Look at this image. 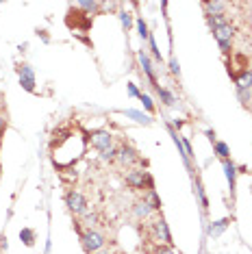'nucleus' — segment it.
Instances as JSON below:
<instances>
[{
	"label": "nucleus",
	"instance_id": "15",
	"mask_svg": "<svg viewBox=\"0 0 252 254\" xmlns=\"http://www.w3.org/2000/svg\"><path fill=\"white\" fill-rule=\"evenodd\" d=\"M139 61H141V65H144V72L148 74V78H150V80H152V83H154V72H152L150 59H148V55L144 53V50H141V53H139Z\"/></svg>",
	"mask_w": 252,
	"mask_h": 254
},
{
	"label": "nucleus",
	"instance_id": "9",
	"mask_svg": "<svg viewBox=\"0 0 252 254\" xmlns=\"http://www.w3.org/2000/svg\"><path fill=\"white\" fill-rule=\"evenodd\" d=\"M235 85H237V89H250L252 87V72L244 70L242 74H235Z\"/></svg>",
	"mask_w": 252,
	"mask_h": 254
},
{
	"label": "nucleus",
	"instance_id": "2",
	"mask_svg": "<svg viewBox=\"0 0 252 254\" xmlns=\"http://www.w3.org/2000/svg\"><path fill=\"white\" fill-rule=\"evenodd\" d=\"M81 239H83L85 250H87L89 254H96L98 250L105 248V237H102L98 230H85V233L81 235Z\"/></svg>",
	"mask_w": 252,
	"mask_h": 254
},
{
	"label": "nucleus",
	"instance_id": "16",
	"mask_svg": "<svg viewBox=\"0 0 252 254\" xmlns=\"http://www.w3.org/2000/svg\"><path fill=\"white\" fill-rule=\"evenodd\" d=\"M124 115H126V118H133L135 122H141V124H150V122H152V120L148 118V115L139 113V111H133V109H128V111H124Z\"/></svg>",
	"mask_w": 252,
	"mask_h": 254
},
{
	"label": "nucleus",
	"instance_id": "25",
	"mask_svg": "<svg viewBox=\"0 0 252 254\" xmlns=\"http://www.w3.org/2000/svg\"><path fill=\"white\" fill-rule=\"evenodd\" d=\"M78 7L85 9V11H96V9L100 7V4H98V2H78Z\"/></svg>",
	"mask_w": 252,
	"mask_h": 254
},
{
	"label": "nucleus",
	"instance_id": "18",
	"mask_svg": "<svg viewBox=\"0 0 252 254\" xmlns=\"http://www.w3.org/2000/svg\"><path fill=\"white\" fill-rule=\"evenodd\" d=\"M20 239L24 241L26 246H33V244H35V233H33L31 228H22L20 230Z\"/></svg>",
	"mask_w": 252,
	"mask_h": 254
},
{
	"label": "nucleus",
	"instance_id": "20",
	"mask_svg": "<svg viewBox=\"0 0 252 254\" xmlns=\"http://www.w3.org/2000/svg\"><path fill=\"white\" fill-rule=\"evenodd\" d=\"M215 152H217V157L224 159V161L228 159V154H231V152H228V146L224 141H215Z\"/></svg>",
	"mask_w": 252,
	"mask_h": 254
},
{
	"label": "nucleus",
	"instance_id": "33",
	"mask_svg": "<svg viewBox=\"0 0 252 254\" xmlns=\"http://www.w3.org/2000/svg\"><path fill=\"white\" fill-rule=\"evenodd\" d=\"M0 109H2V100H0Z\"/></svg>",
	"mask_w": 252,
	"mask_h": 254
},
{
	"label": "nucleus",
	"instance_id": "4",
	"mask_svg": "<svg viewBox=\"0 0 252 254\" xmlns=\"http://www.w3.org/2000/svg\"><path fill=\"white\" fill-rule=\"evenodd\" d=\"M65 204L70 206L72 213H76V215H83L85 211H87V200L83 198L78 191H70L65 195Z\"/></svg>",
	"mask_w": 252,
	"mask_h": 254
},
{
	"label": "nucleus",
	"instance_id": "30",
	"mask_svg": "<svg viewBox=\"0 0 252 254\" xmlns=\"http://www.w3.org/2000/svg\"><path fill=\"white\" fill-rule=\"evenodd\" d=\"M128 94H130V96H141V94H139V89H137L133 83H128Z\"/></svg>",
	"mask_w": 252,
	"mask_h": 254
},
{
	"label": "nucleus",
	"instance_id": "23",
	"mask_svg": "<svg viewBox=\"0 0 252 254\" xmlns=\"http://www.w3.org/2000/svg\"><path fill=\"white\" fill-rule=\"evenodd\" d=\"M137 28H139V35H141V39H148L150 37V33H148V28H146V22L144 20H137Z\"/></svg>",
	"mask_w": 252,
	"mask_h": 254
},
{
	"label": "nucleus",
	"instance_id": "10",
	"mask_svg": "<svg viewBox=\"0 0 252 254\" xmlns=\"http://www.w3.org/2000/svg\"><path fill=\"white\" fill-rule=\"evenodd\" d=\"M144 202H146L148 206H150L152 211H159V209H161V200H159V195H157V191H154V189H148Z\"/></svg>",
	"mask_w": 252,
	"mask_h": 254
},
{
	"label": "nucleus",
	"instance_id": "28",
	"mask_svg": "<svg viewBox=\"0 0 252 254\" xmlns=\"http://www.w3.org/2000/svg\"><path fill=\"white\" fill-rule=\"evenodd\" d=\"M170 70H172V74H179V72H181L179 61H176V59H172V61H170Z\"/></svg>",
	"mask_w": 252,
	"mask_h": 254
},
{
	"label": "nucleus",
	"instance_id": "22",
	"mask_svg": "<svg viewBox=\"0 0 252 254\" xmlns=\"http://www.w3.org/2000/svg\"><path fill=\"white\" fill-rule=\"evenodd\" d=\"M224 170H226V178L228 183H231V189L235 187V165L228 163V161H224Z\"/></svg>",
	"mask_w": 252,
	"mask_h": 254
},
{
	"label": "nucleus",
	"instance_id": "3",
	"mask_svg": "<svg viewBox=\"0 0 252 254\" xmlns=\"http://www.w3.org/2000/svg\"><path fill=\"white\" fill-rule=\"evenodd\" d=\"M126 185L133 189H144V187H150L152 189V178L148 172L144 170H133L126 174Z\"/></svg>",
	"mask_w": 252,
	"mask_h": 254
},
{
	"label": "nucleus",
	"instance_id": "7",
	"mask_svg": "<svg viewBox=\"0 0 252 254\" xmlns=\"http://www.w3.org/2000/svg\"><path fill=\"white\" fill-rule=\"evenodd\" d=\"M20 83L26 91H35V74L28 65H20Z\"/></svg>",
	"mask_w": 252,
	"mask_h": 254
},
{
	"label": "nucleus",
	"instance_id": "21",
	"mask_svg": "<svg viewBox=\"0 0 252 254\" xmlns=\"http://www.w3.org/2000/svg\"><path fill=\"white\" fill-rule=\"evenodd\" d=\"M157 91H159V96L163 98V102H165V105H168V107L174 105V96H172L168 89H163V87H159V85H157Z\"/></svg>",
	"mask_w": 252,
	"mask_h": 254
},
{
	"label": "nucleus",
	"instance_id": "29",
	"mask_svg": "<svg viewBox=\"0 0 252 254\" xmlns=\"http://www.w3.org/2000/svg\"><path fill=\"white\" fill-rule=\"evenodd\" d=\"M157 254H176V252L172 250L170 246H163V248H159V250H157Z\"/></svg>",
	"mask_w": 252,
	"mask_h": 254
},
{
	"label": "nucleus",
	"instance_id": "14",
	"mask_svg": "<svg viewBox=\"0 0 252 254\" xmlns=\"http://www.w3.org/2000/svg\"><path fill=\"white\" fill-rule=\"evenodd\" d=\"M150 213H152V209L146 204V202H137V204H135V215H137V219H146Z\"/></svg>",
	"mask_w": 252,
	"mask_h": 254
},
{
	"label": "nucleus",
	"instance_id": "8",
	"mask_svg": "<svg viewBox=\"0 0 252 254\" xmlns=\"http://www.w3.org/2000/svg\"><path fill=\"white\" fill-rule=\"evenodd\" d=\"M118 161L122 165H133V163L139 161V157H137V152L130 146H122V148L118 150Z\"/></svg>",
	"mask_w": 252,
	"mask_h": 254
},
{
	"label": "nucleus",
	"instance_id": "19",
	"mask_svg": "<svg viewBox=\"0 0 252 254\" xmlns=\"http://www.w3.org/2000/svg\"><path fill=\"white\" fill-rule=\"evenodd\" d=\"M100 159L107 161V163L116 161V159H118V148H107V150H102V152H100Z\"/></svg>",
	"mask_w": 252,
	"mask_h": 254
},
{
	"label": "nucleus",
	"instance_id": "12",
	"mask_svg": "<svg viewBox=\"0 0 252 254\" xmlns=\"http://www.w3.org/2000/svg\"><path fill=\"white\" fill-rule=\"evenodd\" d=\"M202 7H204V11H207V15H220V13L226 11L224 2H204Z\"/></svg>",
	"mask_w": 252,
	"mask_h": 254
},
{
	"label": "nucleus",
	"instance_id": "27",
	"mask_svg": "<svg viewBox=\"0 0 252 254\" xmlns=\"http://www.w3.org/2000/svg\"><path fill=\"white\" fill-rule=\"evenodd\" d=\"M120 20H122L124 28H128V26H130V13H128V11H122V13H120Z\"/></svg>",
	"mask_w": 252,
	"mask_h": 254
},
{
	"label": "nucleus",
	"instance_id": "17",
	"mask_svg": "<svg viewBox=\"0 0 252 254\" xmlns=\"http://www.w3.org/2000/svg\"><path fill=\"white\" fill-rule=\"evenodd\" d=\"M83 222H85V226H87V230H94V226L98 224V215H96V213L85 211L83 213Z\"/></svg>",
	"mask_w": 252,
	"mask_h": 254
},
{
	"label": "nucleus",
	"instance_id": "5",
	"mask_svg": "<svg viewBox=\"0 0 252 254\" xmlns=\"http://www.w3.org/2000/svg\"><path fill=\"white\" fill-rule=\"evenodd\" d=\"M152 233H154V239L157 241H161L163 246H172L174 241H172V235H170V230H168V224H165V219H157V222L152 224Z\"/></svg>",
	"mask_w": 252,
	"mask_h": 254
},
{
	"label": "nucleus",
	"instance_id": "1",
	"mask_svg": "<svg viewBox=\"0 0 252 254\" xmlns=\"http://www.w3.org/2000/svg\"><path fill=\"white\" fill-rule=\"evenodd\" d=\"M213 35H215V39H217V44H220L222 53H224V55L231 53V48H233V37H235V28H233L231 24H224V26L215 28Z\"/></svg>",
	"mask_w": 252,
	"mask_h": 254
},
{
	"label": "nucleus",
	"instance_id": "24",
	"mask_svg": "<svg viewBox=\"0 0 252 254\" xmlns=\"http://www.w3.org/2000/svg\"><path fill=\"white\" fill-rule=\"evenodd\" d=\"M237 96H239V100H242L244 105H248L250 102V89H237Z\"/></svg>",
	"mask_w": 252,
	"mask_h": 254
},
{
	"label": "nucleus",
	"instance_id": "11",
	"mask_svg": "<svg viewBox=\"0 0 252 254\" xmlns=\"http://www.w3.org/2000/svg\"><path fill=\"white\" fill-rule=\"evenodd\" d=\"M228 224H231V219H228V217L217 219V222H213V226L209 228V235H211V237H217L220 233H224V230L228 228Z\"/></svg>",
	"mask_w": 252,
	"mask_h": 254
},
{
	"label": "nucleus",
	"instance_id": "6",
	"mask_svg": "<svg viewBox=\"0 0 252 254\" xmlns=\"http://www.w3.org/2000/svg\"><path fill=\"white\" fill-rule=\"evenodd\" d=\"M91 143L102 152L107 148H113V135L107 130H96V132H91Z\"/></svg>",
	"mask_w": 252,
	"mask_h": 254
},
{
	"label": "nucleus",
	"instance_id": "13",
	"mask_svg": "<svg viewBox=\"0 0 252 254\" xmlns=\"http://www.w3.org/2000/svg\"><path fill=\"white\" fill-rule=\"evenodd\" d=\"M207 22H209V26L213 28H220V26H224V24H228L226 22V13H220V15H207Z\"/></svg>",
	"mask_w": 252,
	"mask_h": 254
},
{
	"label": "nucleus",
	"instance_id": "32",
	"mask_svg": "<svg viewBox=\"0 0 252 254\" xmlns=\"http://www.w3.org/2000/svg\"><path fill=\"white\" fill-rule=\"evenodd\" d=\"M2 124H4V118H2V115H0V128H2Z\"/></svg>",
	"mask_w": 252,
	"mask_h": 254
},
{
	"label": "nucleus",
	"instance_id": "31",
	"mask_svg": "<svg viewBox=\"0 0 252 254\" xmlns=\"http://www.w3.org/2000/svg\"><path fill=\"white\" fill-rule=\"evenodd\" d=\"M96 254H111V252H109V250H98Z\"/></svg>",
	"mask_w": 252,
	"mask_h": 254
},
{
	"label": "nucleus",
	"instance_id": "26",
	"mask_svg": "<svg viewBox=\"0 0 252 254\" xmlns=\"http://www.w3.org/2000/svg\"><path fill=\"white\" fill-rule=\"evenodd\" d=\"M139 100L144 102V107L148 109V111H152V109H154V107H152V100H150V96H148V94H141V96H139Z\"/></svg>",
	"mask_w": 252,
	"mask_h": 254
}]
</instances>
